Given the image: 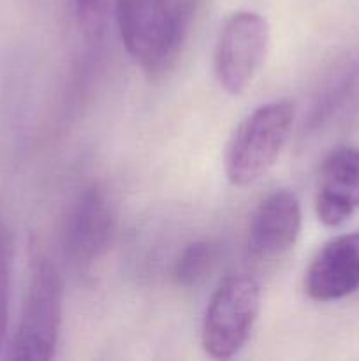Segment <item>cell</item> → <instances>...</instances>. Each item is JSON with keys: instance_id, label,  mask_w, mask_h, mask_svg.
<instances>
[{"instance_id": "5b68a950", "label": "cell", "mask_w": 359, "mask_h": 361, "mask_svg": "<svg viewBox=\"0 0 359 361\" xmlns=\"http://www.w3.org/2000/svg\"><path fill=\"white\" fill-rule=\"evenodd\" d=\"M270 49V23L253 11L225 20L215 46V78L229 95H241L259 74Z\"/></svg>"}, {"instance_id": "6da1fadb", "label": "cell", "mask_w": 359, "mask_h": 361, "mask_svg": "<svg viewBox=\"0 0 359 361\" xmlns=\"http://www.w3.org/2000/svg\"><path fill=\"white\" fill-rule=\"evenodd\" d=\"M194 13L196 0H116L115 6L123 48L148 76L175 66Z\"/></svg>"}, {"instance_id": "30bf717a", "label": "cell", "mask_w": 359, "mask_h": 361, "mask_svg": "<svg viewBox=\"0 0 359 361\" xmlns=\"http://www.w3.org/2000/svg\"><path fill=\"white\" fill-rule=\"evenodd\" d=\"M218 259V245L211 240L190 242L172 267V279L180 288H196L206 281Z\"/></svg>"}, {"instance_id": "ba28073f", "label": "cell", "mask_w": 359, "mask_h": 361, "mask_svg": "<svg viewBox=\"0 0 359 361\" xmlns=\"http://www.w3.org/2000/svg\"><path fill=\"white\" fill-rule=\"evenodd\" d=\"M301 224V203L294 190H273L260 200L250 219V254L264 261L285 256L298 242Z\"/></svg>"}, {"instance_id": "52a82bcc", "label": "cell", "mask_w": 359, "mask_h": 361, "mask_svg": "<svg viewBox=\"0 0 359 361\" xmlns=\"http://www.w3.org/2000/svg\"><path fill=\"white\" fill-rule=\"evenodd\" d=\"M303 288L319 303L338 302L359 291V231L327 240L310 261Z\"/></svg>"}, {"instance_id": "9c48e42d", "label": "cell", "mask_w": 359, "mask_h": 361, "mask_svg": "<svg viewBox=\"0 0 359 361\" xmlns=\"http://www.w3.org/2000/svg\"><path fill=\"white\" fill-rule=\"evenodd\" d=\"M359 210V148L336 147L320 166L315 187L317 219L338 228Z\"/></svg>"}, {"instance_id": "3957f363", "label": "cell", "mask_w": 359, "mask_h": 361, "mask_svg": "<svg viewBox=\"0 0 359 361\" xmlns=\"http://www.w3.org/2000/svg\"><path fill=\"white\" fill-rule=\"evenodd\" d=\"M63 316V286L46 257L34 263L20 323L7 348L9 360L48 361L55 356Z\"/></svg>"}, {"instance_id": "7c38bea8", "label": "cell", "mask_w": 359, "mask_h": 361, "mask_svg": "<svg viewBox=\"0 0 359 361\" xmlns=\"http://www.w3.org/2000/svg\"><path fill=\"white\" fill-rule=\"evenodd\" d=\"M77 20L90 30H101L115 14L116 0H74Z\"/></svg>"}, {"instance_id": "7a4b0ae2", "label": "cell", "mask_w": 359, "mask_h": 361, "mask_svg": "<svg viewBox=\"0 0 359 361\" xmlns=\"http://www.w3.org/2000/svg\"><path fill=\"white\" fill-rule=\"evenodd\" d=\"M294 116V102L277 99L257 106L239 122L224 157L225 176L231 185H252L277 164L291 137Z\"/></svg>"}, {"instance_id": "8fae6325", "label": "cell", "mask_w": 359, "mask_h": 361, "mask_svg": "<svg viewBox=\"0 0 359 361\" xmlns=\"http://www.w3.org/2000/svg\"><path fill=\"white\" fill-rule=\"evenodd\" d=\"M9 279L11 243L6 228L0 224V349L4 348L9 326Z\"/></svg>"}, {"instance_id": "277c9868", "label": "cell", "mask_w": 359, "mask_h": 361, "mask_svg": "<svg viewBox=\"0 0 359 361\" xmlns=\"http://www.w3.org/2000/svg\"><path fill=\"white\" fill-rule=\"evenodd\" d=\"M260 312V286L252 275L231 274L211 295L201 342L210 358L229 360L248 342Z\"/></svg>"}, {"instance_id": "8992f818", "label": "cell", "mask_w": 359, "mask_h": 361, "mask_svg": "<svg viewBox=\"0 0 359 361\" xmlns=\"http://www.w3.org/2000/svg\"><path fill=\"white\" fill-rule=\"evenodd\" d=\"M115 208L101 185L80 192L63 224V249L77 264L97 261L111 245L115 235Z\"/></svg>"}]
</instances>
